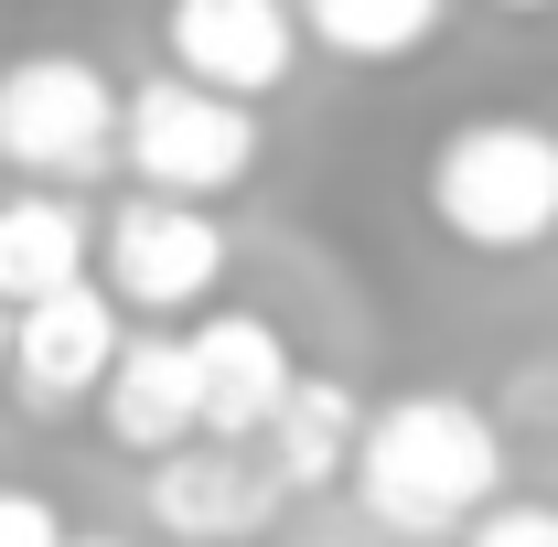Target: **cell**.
<instances>
[{
    "mask_svg": "<svg viewBox=\"0 0 558 547\" xmlns=\"http://www.w3.org/2000/svg\"><path fill=\"white\" fill-rule=\"evenodd\" d=\"M344 483L365 505V526H387V537L409 547L462 537L484 505H505V429H494V409L451 398V387H409V398L365 409Z\"/></svg>",
    "mask_w": 558,
    "mask_h": 547,
    "instance_id": "6da1fadb",
    "label": "cell"
},
{
    "mask_svg": "<svg viewBox=\"0 0 558 547\" xmlns=\"http://www.w3.org/2000/svg\"><path fill=\"white\" fill-rule=\"evenodd\" d=\"M429 215L473 258H526L558 236V130L548 119H462L429 150Z\"/></svg>",
    "mask_w": 558,
    "mask_h": 547,
    "instance_id": "7a4b0ae2",
    "label": "cell"
},
{
    "mask_svg": "<svg viewBox=\"0 0 558 547\" xmlns=\"http://www.w3.org/2000/svg\"><path fill=\"white\" fill-rule=\"evenodd\" d=\"M119 161L140 172V194H172V205H215L258 172V119L215 86L183 75H140L119 97Z\"/></svg>",
    "mask_w": 558,
    "mask_h": 547,
    "instance_id": "3957f363",
    "label": "cell"
},
{
    "mask_svg": "<svg viewBox=\"0 0 558 547\" xmlns=\"http://www.w3.org/2000/svg\"><path fill=\"white\" fill-rule=\"evenodd\" d=\"M0 161L44 194H75L119 161V86L86 54H22L0 65Z\"/></svg>",
    "mask_w": 558,
    "mask_h": 547,
    "instance_id": "277c9868",
    "label": "cell"
},
{
    "mask_svg": "<svg viewBox=\"0 0 558 547\" xmlns=\"http://www.w3.org/2000/svg\"><path fill=\"white\" fill-rule=\"evenodd\" d=\"M97 290L119 312H140L150 333L183 323V312H205L226 290V226L205 205H172V194H130L97 226Z\"/></svg>",
    "mask_w": 558,
    "mask_h": 547,
    "instance_id": "5b68a950",
    "label": "cell"
},
{
    "mask_svg": "<svg viewBox=\"0 0 558 547\" xmlns=\"http://www.w3.org/2000/svg\"><path fill=\"white\" fill-rule=\"evenodd\" d=\"M119 343H130L119 301H108L97 279H75V290H54V301L11 312V365H0V376H11V398H22L33 418H65V409H97Z\"/></svg>",
    "mask_w": 558,
    "mask_h": 547,
    "instance_id": "8992f818",
    "label": "cell"
},
{
    "mask_svg": "<svg viewBox=\"0 0 558 547\" xmlns=\"http://www.w3.org/2000/svg\"><path fill=\"white\" fill-rule=\"evenodd\" d=\"M161 44H172L183 86H215V97L258 108L301 65V11L290 0H172L161 11Z\"/></svg>",
    "mask_w": 558,
    "mask_h": 547,
    "instance_id": "52a82bcc",
    "label": "cell"
},
{
    "mask_svg": "<svg viewBox=\"0 0 558 547\" xmlns=\"http://www.w3.org/2000/svg\"><path fill=\"white\" fill-rule=\"evenodd\" d=\"M269 515H279V473L258 462V440H183L150 462V526L172 547L269 537Z\"/></svg>",
    "mask_w": 558,
    "mask_h": 547,
    "instance_id": "ba28073f",
    "label": "cell"
},
{
    "mask_svg": "<svg viewBox=\"0 0 558 547\" xmlns=\"http://www.w3.org/2000/svg\"><path fill=\"white\" fill-rule=\"evenodd\" d=\"M194 409H205V440H258L279 418V398L301 387V365H290V333H279L269 312H194Z\"/></svg>",
    "mask_w": 558,
    "mask_h": 547,
    "instance_id": "9c48e42d",
    "label": "cell"
},
{
    "mask_svg": "<svg viewBox=\"0 0 558 547\" xmlns=\"http://www.w3.org/2000/svg\"><path fill=\"white\" fill-rule=\"evenodd\" d=\"M97 429H108L130 462H161V451L205 440L183 333H130V343H119V365H108V387H97Z\"/></svg>",
    "mask_w": 558,
    "mask_h": 547,
    "instance_id": "30bf717a",
    "label": "cell"
},
{
    "mask_svg": "<svg viewBox=\"0 0 558 547\" xmlns=\"http://www.w3.org/2000/svg\"><path fill=\"white\" fill-rule=\"evenodd\" d=\"M86 258H97V215L75 194H44V183L0 194V312H33V301L75 290Z\"/></svg>",
    "mask_w": 558,
    "mask_h": 547,
    "instance_id": "8fae6325",
    "label": "cell"
},
{
    "mask_svg": "<svg viewBox=\"0 0 558 547\" xmlns=\"http://www.w3.org/2000/svg\"><path fill=\"white\" fill-rule=\"evenodd\" d=\"M354 440H365V398L354 376H301L279 418L258 429V462L279 473V494H323V483L354 473Z\"/></svg>",
    "mask_w": 558,
    "mask_h": 547,
    "instance_id": "7c38bea8",
    "label": "cell"
},
{
    "mask_svg": "<svg viewBox=\"0 0 558 547\" xmlns=\"http://www.w3.org/2000/svg\"><path fill=\"white\" fill-rule=\"evenodd\" d=\"M290 11H301V44H323L344 65H409L451 22V0H290Z\"/></svg>",
    "mask_w": 558,
    "mask_h": 547,
    "instance_id": "4fadbf2b",
    "label": "cell"
},
{
    "mask_svg": "<svg viewBox=\"0 0 558 547\" xmlns=\"http://www.w3.org/2000/svg\"><path fill=\"white\" fill-rule=\"evenodd\" d=\"M462 547H558V505H526V494H505V505H484V515L462 526Z\"/></svg>",
    "mask_w": 558,
    "mask_h": 547,
    "instance_id": "5bb4252c",
    "label": "cell"
},
{
    "mask_svg": "<svg viewBox=\"0 0 558 547\" xmlns=\"http://www.w3.org/2000/svg\"><path fill=\"white\" fill-rule=\"evenodd\" d=\"M0 547H65L54 494H33V483H0Z\"/></svg>",
    "mask_w": 558,
    "mask_h": 547,
    "instance_id": "9a60e30c",
    "label": "cell"
},
{
    "mask_svg": "<svg viewBox=\"0 0 558 547\" xmlns=\"http://www.w3.org/2000/svg\"><path fill=\"white\" fill-rule=\"evenodd\" d=\"M494 11H558V0H494Z\"/></svg>",
    "mask_w": 558,
    "mask_h": 547,
    "instance_id": "2e32d148",
    "label": "cell"
},
{
    "mask_svg": "<svg viewBox=\"0 0 558 547\" xmlns=\"http://www.w3.org/2000/svg\"><path fill=\"white\" fill-rule=\"evenodd\" d=\"M65 547H130V537H65Z\"/></svg>",
    "mask_w": 558,
    "mask_h": 547,
    "instance_id": "e0dca14e",
    "label": "cell"
},
{
    "mask_svg": "<svg viewBox=\"0 0 558 547\" xmlns=\"http://www.w3.org/2000/svg\"><path fill=\"white\" fill-rule=\"evenodd\" d=\"M0 365H11V312H0Z\"/></svg>",
    "mask_w": 558,
    "mask_h": 547,
    "instance_id": "ac0fdd59",
    "label": "cell"
},
{
    "mask_svg": "<svg viewBox=\"0 0 558 547\" xmlns=\"http://www.w3.org/2000/svg\"><path fill=\"white\" fill-rule=\"evenodd\" d=\"M312 547H344V537H312Z\"/></svg>",
    "mask_w": 558,
    "mask_h": 547,
    "instance_id": "d6986e66",
    "label": "cell"
}]
</instances>
